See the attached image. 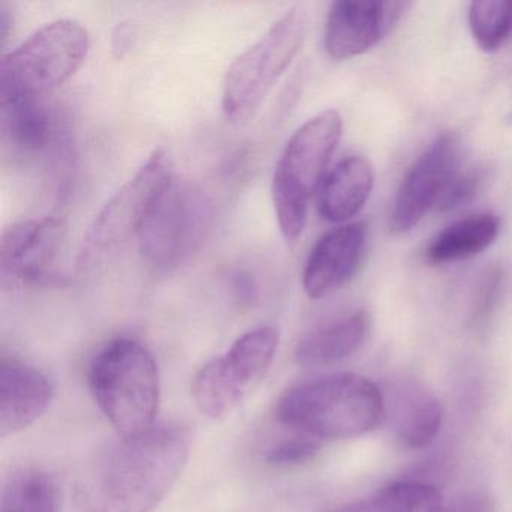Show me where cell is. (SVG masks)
<instances>
[{"instance_id": "6da1fadb", "label": "cell", "mask_w": 512, "mask_h": 512, "mask_svg": "<svg viewBox=\"0 0 512 512\" xmlns=\"http://www.w3.org/2000/svg\"><path fill=\"white\" fill-rule=\"evenodd\" d=\"M191 433L178 422L119 437L80 487V512H152L181 476L190 457Z\"/></svg>"}, {"instance_id": "7a4b0ae2", "label": "cell", "mask_w": 512, "mask_h": 512, "mask_svg": "<svg viewBox=\"0 0 512 512\" xmlns=\"http://www.w3.org/2000/svg\"><path fill=\"white\" fill-rule=\"evenodd\" d=\"M278 421L316 440L364 436L386 418V400L376 383L355 373L301 383L281 395Z\"/></svg>"}, {"instance_id": "3957f363", "label": "cell", "mask_w": 512, "mask_h": 512, "mask_svg": "<svg viewBox=\"0 0 512 512\" xmlns=\"http://www.w3.org/2000/svg\"><path fill=\"white\" fill-rule=\"evenodd\" d=\"M89 386L119 437L155 427L160 406V373L152 353L130 338L107 344L89 368Z\"/></svg>"}, {"instance_id": "277c9868", "label": "cell", "mask_w": 512, "mask_h": 512, "mask_svg": "<svg viewBox=\"0 0 512 512\" xmlns=\"http://www.w3.org/2000/svg\"><path fill=\"white\" fill-rule=\"evenodd\" d=\"M341 134L340 113L326 110L308 119L287 142L272 179V202L286 241L295 242L302 235L308 203L325 179Z\"/></svg>"}, {"instance_id": "5b68a950", "label": "cell", "mask_w": 512, "mask_h": 512, "mask_svg": "<svg viewBox=\"0 0 512 512\" xmlns=\"http://www.w3.org/2000/svg\"><path fill=\"white\" fill-rule=\"evenodd\" d=\"M307 19L301 7L287 11L256 44L235 59L223 85V110L235 124L259 112L265 98L301 50Z\"/></svg>"}, {"instance_id": "8992f818", "label": "cell", "mask_w": 512, "mask_h": 512, "mask_svg": "<svg viewBox=\"0 0 512 512\" xmlns=\"http://www.w3.org/2000/svg\"><path fill=\"white\" fill-rule=\"evenodd\" d=\"M173 178L172 161L166 152L155 151L92 221L77 254V269L91 271L109 254L139 238Z\"/></svg>"}, {"instance_id": "52a82bcc", "label": "cell", "mask_w": 512, "mask_h": 512, "mask_svg": "<svg viewBox=\"0 0 512 512\" xmlns=\"http://www.w3.org/2000/svg\"><path fill=\"white\" fill-rule=\"evenodd\" d=\"M89 34L79 22L55 20L0 61V92L41 95L67 83L88 56Z\"/></svg>"}, {"instance_id": "ba28073f", "label": "cell", "mask_w": 512, "mask_h": 512, "mask_svg": "<svg viewBox=\"0 0 512 512\" xmlns=\"http://www.w3.org/2000/svg\"><path fill=\"white\" fill-rule=\"evenodd\" d=\"M278 341L277 329L260 326L241 335L226 355L203 365L191 385L200 412L212 419L230 415L265 379Z\"/></svg>"}, {"instance_id": "9c48e42d", "label": "cell", "mask_w": 512, "mask_h": 512, "mask_svg": "<svg viewBox=\"0 0 512 512\" xmlns=\"http://www.w3.org/2000/svg\"><path fill=\"white\" fill-rule=\"evenodd\" d=\"M211 223L208 196L175 176L140 233V253L154 265H175L202 244Z\"/></svg>"}, {"instance_id": "30bf717a", "label": "cell", "mask_w": 512, "mask_h": 512, "mask_svg": "<svg viewBox=\"0 0 512 512\" xmlns=\"http://www.w3.org/2000/svg\"><path fill=\"white\" fill-rule=\"evenodd\" d=\"M460 137L445 133L437 137L404 176L388 217L394 235H403L421 223L431 208H437L460 163Z\"/></svg>"}, {"instance_id": "8fae6325", "label": "cell", "mask_w": 512, "mask_h": 512, "mask_svg": "<svg viewBox=\"0 0 512 512\" xmlns=\"http://www.w3.org/2000/svg\"><path fill=\"white\" fill-rule=\"evenodd\" d=\"M409 7L407 2H335L326 20V53L335 61L364 55L385 38Z\"/></svg>"}, {"instance_id": "7c38bea8", "label": "cell", "mask_w": 512, "mask_h": 512, "mask_svg": "<svg viewBox=\"0 0 512 512\" xmlns=\"http://www.w3.org/2000/svg\"><path fill=\"white\" fill-rule=\"evenodd\" d=\"M67 236L61 218L41 217L8 227L0 242V269L7 283H34L55 262Z\"/></svg>"}, {"instance_id": "4fadbf2b", "label": "cell", "mask_w": 512, "mask_h": 512, "mask_svg": "<svg viewBox=\"0 0 512 512\" xmlns=\"http://www.w3.org/2000/svg\"><path fill=\"white\" fill-rule=\"evenodd\" d=\"M365 233L364 224L352 223L329 230L317 241L302 274L308 298H325L352 280L364 254Z\"/></svg>"}, {"instance_id": "5bb4252c", "label": "cell", "mask_w": 512, "mask_h": 512, "mask_svg": "<svg viewBox=\"0 0 512 512\" xmlns=\"http://www.w3.org/2000/svg\"><path fill=\"white\" fill-rule=\"evenodd\" d=\"M53 400L50 380L37 368L16 358L0 361V437L31 427Z\"/></svg>"}, {"instance_id": "9a60e30c", "label": "cell", "mask_w": 512, "mask_h": 512, "mask_svg": "<svg viewBox=\"0 0 512 512\" xmlns=\"http://www.w3.org/2000/svg\"><path fill=\"white\" fill-rule=\"evenodd\" d=\"M374 187V170L362 155H349L323 179L317 209L328 223L352 220L370 199Z\"/></svg>"}, {"instance_id": "2e32d148", "label": "cell", "mask_w": 512, "mask_h": 512, "mask_svg": "<svg viewBox=\"0 0 512 512\" xmlns=\"http://www.w3.org/2000/svg\"><path fill=\"white\" fill-rule=\"evenodd\" d=\"M2 140L14 154H40L50 140V116L38 95L0 92Z\"/></svg>"}, {"instance_id": "e0dca14e", "label": "cell", "mask_w": 512, "mask_h": 512, "mask_svg": "<svg viewBox=\"0 0 512 512\" xmlns=\"http://www.w3.org/2000/svg\"><path fill=\"white\" fill-rule=\"evenodd\" d=\"M370 317L355 311L305 335L295 349V361L302 367H326L350 358L367 340Z\"/></svg>"}, {"instance_id": "ac0fdd59", "label": "cell", "mask_w": 512, "mask_h": 512, "mask_svg": "<svg viewBox=\"0 0 512 512\" xmlns=\"http://www.w3.org/2000/svg\"><path fill=\"white\" fill-rule=\"evenodd\" d=\"M499 230V217L490 212L455 221L428 244L425 260L430 265H448L472 259L496 241Z\"/></svg>"}, {"instance_id": "d6986e66", "label": "cell", "mask_w": 512, "mask_h": 512, "mask_svg": "<svg viewBox=\"0 0 512 512\" xmlns=\"http://www.w3.org/2000/svg\"><path fill=\"white\" fill-rule=\"evenodd\" d=\"M395 434L409 449H424L439 436L443 424L440 401L424 389L409 388L395 400Z\"/></svg>"}, {"instance_id": "ffe728a7", "label": "cell", "mask_w": 512, "mask_h": 512, "mask_svg": "<svg viewBox=\"0 0 512 512\" xmlns=\"http://www.w3.org/2000/svg\"><path fill=\"white\" fill-rule=\"evenodd\" d=\"M331 512H443V499L434 485L400 481L386 485L367 499L338 506Z\"/></svg>"}, {"instance_id": "44dd1931", "label": "cell", "mask_w": 512, "mask_h": 512, "mask_svg": "<svg viewBox=\"0 0 512 512\" xmlns=\"http://www.w3.org/2000/svg\"><path fill=\"white\" fill-rule=\"evenodd\" d=\"M0 512H56L55 482L40 470L14 473L2 490Z\"/></svg>"}, {"instance_id": "7402d4cb", "label": "cell", "mask_w": 512, "mask_h": 512, "mask_svg": "<svg viewBox=\"0 0 512 512\" xmlns=\"http://www.w3.org/2000/svg\"><path fill=\"white\" fill-rule=\"evenodd\" d=\"M469 28L473 40L484 52H497L512 32V2H472Z\"/></svg>"}, {"instance_id": "603a6c76", "label": "cell", "mask_w": 512, "mask_h": 512, "mask_svg": "<svg viewBox=\"0 0 512 512\" xmlns=\"http://www.w3.org/2000/svg\"><path fill=\"white\" fill-rule=\"evenodd\" d=\"M319 451V440L301 434V436L292 437V439L284 440L274 446L269 451L266 461L277 467L298 466V464L313 460Z\"/></svg>"}, {"instance_id": "cb8c5ba5", "label": "cell", "mask_w": 512, "mask_h": 512, "mask_svg": "<svg viewBox=\"0 0 512 512\" xmlns=\"http://www.w3.org/2000/svg\"><path fill=\"white\" fill-rule=\"evenodd\" d=\"M482 176L478 170H467V172H457V175L451 179L445 193L440 197L437 209L440 212H451L461 206L472 202L473 197L478 193L481 187Z\"/></svg>"}, {"instance_id": "d4e9b609", "label": "cell", "mask_w": 512, "mask_h": 512, "mask_svg": "<svg viewBox=\"0 0 512 512\" xmlns=\"http://www.w3.org/2000/svg\"><path fill=\"white\" fill-rule=\"evenodd\" d=\"M505 274L500 268H491L482 278L479 284L478 298L473 310V320H484L488 314L496 307L497 299L502 292Z\"/></svg>"}, {"instance_id": "484cf974", "label": "cell", "mask_w": 512, "mask_h": 512, "mask_svg": "<svg viewBox=\"0 0 512 512\" xmlns=\"http://www.w3.org/2000/svg\"><path fill=\"white\" fill-rule=\"evenodd\" d=\"M443 512H494V505L487 494L469 493L458 497Z\"/></svg>"}, {"instance_id": "4316f807", "label": "cell", "mask_w": 512, "mask_h": 512, "mask_svg": "<svg viewBox=\"0 0 512 512\" xmlns=\"http://www.w3.org/2000/svg\"><path fill=\"white\" fill-rule=\"evenodd\" d=\"M134 29L131 23H119L118 28L113 32L112 50L116 58H124L130 52L133 44Z\"/></svg>"}, {"instance_id": "83f0119b", "label": "cell", "mask_w": 512, "mask_h": 512, "mask_svg": "<svg viewBox=\"0 0 512 512\" xmlns=\"http://www.w3.org/2000/svg\"><path fill=\"white\" fill-rule=\"evenodd\" d=\"M512 119V118H511Z\"/></svg>"}]
</instances>
